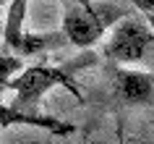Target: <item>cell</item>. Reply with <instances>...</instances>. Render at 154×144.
<instances>
[{
    "instance_id": "4",
    "label": "cell",
    "mask_w": 154,
    "mask_h": 144,
    "mask_svg": "<svg viewBox=\"0 0 154 144\" xmlns=\"http://www.w3.org/2000/svg\"><path fill=\"white\" fill-rule=\"evenodd\" d=\"M154 45V29L149 21L131 13L123 21H118L110 34V40L102 45V60L115 66L138 63L146 55V50Z\"/></svg>"
},
{
    "instance_id": "3",
    "label": "cell",
    "mask_w": 154,
    "mask_h": 144,
    "mask_svg": "<svg viewBox=\"0 0 154 144\" xmlns=\"http://www.w3.org/2000/svg\"><path fill=\"white\" fill-rule=\"evenodd\" d=\"M86 102L112 110L118 120L123 110L131 107L154 110V73L102 60V87L94 89V94L86 97Z\"/></svg>"
},
{
    "instance_id": "2",
    "label": "cell",
    "mask_w": 154,
    "mask_h": 144,
    "mask_svg": "<svg viewBox=\"0 0 154 144\" xmlns=\"http://www.w3.org/2000/svg\"><path fill=\"white\" fill-rule=\"evenodd\" d=\"M133 13L131 0H89V3H63V34L68 45L91 50L107 29H115L118 21Z\"/></svg>"
},
{
    "instance_id": "1",
    "label": "cell",
    "mask_w": 154,
    "mask_h": 144,
    "mask_svg": "<svg viewBox=\"0 0 154 144\" xmlns=\"http://www.w3.org/2000/svg\"><path fill=\"white\" fill-rule=\"evenodd\" d=\"M99 63V55L94 50H84V55L65 60V63H34L29 68L18 73L16 79L8 84V89L16 92L11 107L13 110H24V113H42V100L50 89L63 87L68 89L79 102H84V92L76 84V73L86 71L91 66Z\"/></svg>"
},
{
    "instance_id": "5",
    "label": "cell",
    "mask_w": 154,
    "mask_h": 144,
    "mask_svg": "<svg viewBox=\"0 0 154 144\" xmlns=\"http://www.w3.org/2000/svg\"><path fill=\"white\" fill-rule=\"evenodd\" d=\"M11 126H32V128H42L52 136H73L79 128L68 123V120H60L55 115H47V113H24V110H13L11 105L0 102V128H11Z\"/></svg>"
}]
</instances>
